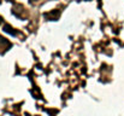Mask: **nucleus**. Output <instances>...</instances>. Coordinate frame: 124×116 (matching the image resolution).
<instances>
[{
  "label": "nucleus",
  "instance_id": "1",
  "mask_svg": "<svg viewBox=\"0 0 124 116\" xmlns=\"http://www.w3.org/2000/svg\"><path fill=\"white\" fill-rule=\"evenodd\" d=\"M59 15H60V11H59V10H53V11H51V12H46V13H45V17H46V18H49V19H52V21H57L58 17H59Z\"/></svg>",
  "mask_w": 124,
  "mask_h": 116
},
{
  "label": "nucleus",
  "instance_id": "3",
  "mask_svg": "<svg viewBox=\"0 0 124 116\" xmlns=\"http://www.w3.org/2000/svg\"><path fill=\"white\" fill-rule=\"evenodd\" d=\"M0 42H1V44H4V45H6V46H10V42H8L5 38H1V36H0Z\"/></svg>",
  "mask_w": 124,
  "mask_h": 116
},
{
  "label": "nucleus",
  "instance_id": "4",
  "mask_svg": "<svg viewBox=\"0 0 124 116\" xmlns=\"http://www.w3.org/2000/svg\"><path fill=\"white\" fill-rule=\"evenodd\" d=\"M31 1H36V0H31Z\"/></svg>",
  "mask_w": 124,
  "mask_h": 116
},
{
  "label": "nucleus",
  "instance_id": "2",
  "mask_svg": "<svg viewBox=\"0 0 124 116\" xmlns=\"http://www.w3.org/2000/svg\"><path fill=\"white\" fill-rule=\"evenodd\" d=\"M4 32L11 34V35H17V32L10 26V24H4Z\"/></svg>",
  "mask_w": 124,
  "mask_h": 116
}]
</instances>
